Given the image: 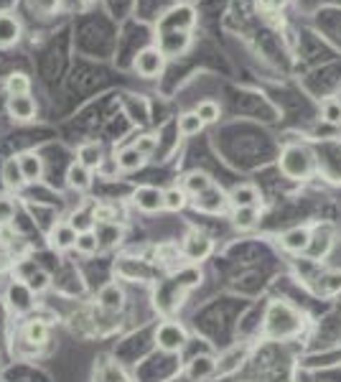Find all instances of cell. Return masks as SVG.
I'll use <instances>...</instances> for the list:
<instances>
[{
    "mask_svg": "<svg viewBox=\"0 0 341 382\" xmlns=\"http://www.w3.org/2000/svg\"><path fill=\"white\" fill-rule=\"evenodd\" d=\"M281 171L288 179H306L314 171V153L303 146H285L281 153Z\"/></svg>",
    "mask_w": 341,
    "mask_h": 382,
    "instance_id": "1",
    "label": "cell"
},
{
    "mask_svg": "<svg viewBox=\"0 0 341 382\" xmlns=\"http://www.w3.org/2000/svg\"><path fill=\"white\" fill-rule=\"evenodd\" d=\"M188 334L186 329L181 326L179 321H163L161 326L155 329V347L166 352V355H176L181 349L186 347Z\"/></svg>",
    "mask_w": 341,
    "mask_h": 382,
    "instance_id": "2",
    "label": "cell"
},
{
    "mask_svg": "<svg viewBox=\"0 0 341 382\" xmlns=\"http://www.w3.org/2000/svg\"><path fill=\"white\" fill-rule=\"evenodd\" d=\"M133 69L141 74L143 79H155L166 69V54L158 46H146L138 51L133 61Z\"/></svg>",
    "mask_w": 341,
    "mask_h": 382,
    "instance_id": "3",
    "label": "cell"
},
{
    "mask_svg": "<svg viewBox=\"0 0 341 382\" xmlns=\"http://www.w3.org/2000/svg\"><path fill=\"white\" fill-rule=\"evenodd\" d=\"M214 250V242L209 240L207 235H201V232H191V235L184 240V248H181V255L191 262H201L207 260L209 255Z\"/></svg>",
    "mask_w": 341,
    "mask_h": 382,
    "instance_id": "4",
    "label": "cell"
},
{
    "mask_svg": "<svg viewBox=\"0 0 341 382\" xmlns=\"http://www.w3.org/2000/svg\"><path fill=\"white\" fill-rule=\"evenodd\" d=\"M133 204L146 215H155L163 209V189L158 186H138L133 191Z\"/></svg>",
    "mask_w": 341,
    "mask_h": 382,
    "instance_id": "5",
    "label": "cell"
},
{
    "mask_svg": "<svg viewBox=\"0 0 341 382\" xmlns=\"http://www.w3.org/2000/svg\"><path fill=\"white\" fill-rule=\"evenodd\" d=\"M311 242H314V237H311V229L308 227H293V229H288V232H283L281 237L283 250L290 255L306 253V250L311 248Z\"/></svg>",
    "mask_w": 341,
    "mask_h": 382,
    "instance_id": "6",
    "label": "cell"
},
{
    "mask_svg": "<svg viewBox=\"0 0 341 382\" xmlns=\"http://www.w3.org/2000/svg\"><path fill=\"white\" fill-rule=\"evenodd\" d=\"M8 117H13L15 122H28L36 117V102L31 94H20V97H8L6 102Z\"/></svg>",
    "mask_w": 341,
    "mask_h": 382,
    "instance_id": "7",
    "label": "cell"
},
{
    "mask_svg": "<svg viewBox=\"0 0 341 382\" xmlns=\"http://www.w3.org/2000/svg\"><path fill=\"white\" fill-rule=\"evenodd\" d=\"M15 161L20 166V174L26 179V184H36L44 179V158L34 151H23V153L15 155Z\"/></svg>",
    "mask_w": 341,
    "mask_h": 382,
    "instance_id": "8",
    "label": "cell"
},
{
    "mask_svg": "<svg viewBox=\"0 0 341 382\" xmlns=\"http://www.w3.org/2000/svg\"><path fill=\"white\" fill-rule=\"evenodd\" d=\"M77 237H79V232H77L69 222H59V224H54L51 232H49V245H51L56 253H64V250L77 245Z\"/></svg>",
    "mask_w": 341,
    "mask_h": 382,
    "instance_id": "9",
    "label": "cell"
},
{
    "mask_svg": "<svg viewBox=\"0 0 341 382\" xmlns=\"http://www.w3.org/2000/svg\"><path fill=\"white\" fill-rule=\"evenodd\" d=\"M227 196L221 194V189L212 186L207 189L204 194L194 196V209H199V212H209V215H219V212H224V207H227Z\"/></svg>",
    "mask_w": 341,
    "mask_h": 382,
    "instance_id": "10",
    "label": "cell"
},
{
    "mask_svg": "<svg viewBox=\"0 0 341 382\" xmlns=\"http://www.w3.org/2000/svg\"><path fill=\"white\" fill-rule=\"evenodd\" d=\"M105 161V148L100 146L97 141H89V143H82L79 151H77V163H82L84 168L89 171H97Z\"/></svg>",
    "mask_w": 341,
    "mask_h": 382,
    "instance_id": "11",
    "label": "cell"
},
{
    "mask_svg": "<svg viewBox=\"0 0 341 382\" xmlns=\"http://www.w3.org/2000/svg\"><path fill=\"white\" fill-rule=\"evenodd\" d=\"M227 199L234 204V209L257 207V204H260V191H257V186H252V184H237V186H232Z\"/></svg>",
    "mask_w": 341,
    "mask_h": 382,
    "instance_id": "12",
    "label": "cell"
},
{
    "mask_svg": "<svg viewBox=\"0 0 341 382\" xmlns=\"http://www.w3.org/2000/svg\"><path fill=\"white\" fill-rule=\"evenodd\" d=\"M20 41V23L15 15L0 13V49H11Z\"/></svg>",
    "mask_w": 341,
    "mask_h": 382,
    "instance_id": "13",
    "label": "cell"
},
{
    "mask_svg": "<svg viewBox=\"0 0 341 382\" xmlns=\"http://www.w3.org/2000/svg\"><path fill=\"white\" fill-rule=\"evenodd\" d=\"M97 301H100V306L105 311H120L122 306H125V291L117 286V283H108L105 288L100 291V295H97Z\"/></svg>",
    "mask_w": 341,
    "mask_h": 382,
    "instance_id": "14",
    "label": "cell"
},
{
    "mask_svg": "<svg viewBox=\"0 0 341 382\" xmlns=\"http://www.w3.org/2000/svg\"><path fill=\"white\" fill-rule=\"evenodd\" d=\"M115 161H117V168H120V171H125V174H135V171H141V168L146 166V155L130 146V148H122Z\"/></svg>",
    "mask_w": 341,
    "mask_h": 382,
    "instance_id": "15",
    "label": "cell"
},
{
    "mask_svg": "<svg viewBox=\"0 0 341 382\" xmlns=\"http://www.w3.org/2000/svg\"><path fill=\"white\" fill-rule=\"evenodd\" d=\"M67 184H69V189H74V191H87V189L92 186V171L74 161L67 171Z\"/></svg>",
    "mask_w": 341,
    "mask_h": 382,
    "instance_id": "16",
    "label": "cell"
},
{
    "mask_svg": "<svg viewBox=\"0 0 341 382\" xmlns=\"http://www.w3.org/2000/svg\"><path fill=\"white\" fill-rule=\"evenodd\" d=\"M212 186H214V184H212V176H209L207 171H191V174L184 176V191L191 196L204 194V191Z\"/></svg>",
    "mask_w": 341,
    "mask_h": 382,
    "instance_id": "17",
    "label": "cell"
},
{
    "mask_svg": "<svg viewBox=\"0 0 341 382\" xmlns=\"http://www.w3.org/2000/svg\"><path fill=\"white\" fill-rule=\"evenodd\" d=\"M0 176H3V184H6L11 191H18V189L26 186V179L20 174V166H18V161H15V155L3 163V174Z\"/></svg>",
    "mask_w": 341,
    "mask_h": 382,
    "instance_id": "18",
    "label": "cell"
},
{
    "mask_svg": "<svg viewBox=\"0 0 341 382\" xmlns=\"http://www.w3.org/2000/svg\"><path fill=\"white\" fill-rule=\"evenodd\" d=\"M188 207V194L184 191V186H168L163 189V209L168 212H181Z\"/></svg>",
    "mask_w": 341,
    "mask_h": 382,
    "instance_id": "19",
    "label": "cell"
},
{
    "mask_svg": "<svg viewBox=\"0 0 341 382\" xmlns=\"http://www.w3.org/2000/svg\"><path fill=\"white\" fill-rule=\"evenodd\" d=\"M260 222V207H242V209H234L232 215V224L240 232H245V229H252L255 224Z\"/></svg>",
    "mask_w": 341,
    "mask_h": 382,
    "instance_id": "20",
    "label": "cell"
},
{
    "mask_svg": "<svg viewBox=\"0 0 341 382\" xmlns=\"http://www.w3.org/2000/svg\"><path fill=\"white\" fill-rule=\"evenodd\" d=\"M94 235L100 240L102 248H112L122 240V227H117V222H108V224H97Z\"/></svg>",
    "mask_w": 341,
    "mask_h": 382,
    "instance_id": "21",
    "label": "cell"
},
{
    "mask_svg": "<svg viewBox=\"0 0 341 382\" xmlns=\"http://www.w3.org/2000/svg\"><path fill=\"white\" fill-rule=\"evenodd\" d=\"M6 92H8V97H20V94L31 92V79H28V74H23V72L8 74L6 77Z\"/></svg>",
    "mask_w": 341,
    "mask_h": 382,
    "instance_id": "22",
    "label": "cell"
},
{
    "mask_svg": "<svg viewBox=\"0 0 341 382\" xmlns=\"http://www.w3.org/2000/svg\"><path fill=\"white\" fill-rule=\"evenodd\" d=\"M23 339H26L28 344H46L49 342V324L46 321H26V326H23Z\"/></svg>",
    "mask_w": 341,
    "mask_h": 382,
    "instance_id": "23",
    "label": "cell"
},
{
    "mask_svg": "<svg viewBox=\"0 0 341 382\" xmlns=\"http://www.w3.org/2000/svg\"><path fill=\"white\" fill-rule=\"evenodd\" d=\"M214 372H217V362L212 357H196L194 362H191V367H188V377L194 382L207 380V377L214 375Z\"/></svg>",
    "mask_w": 341,
    "mask_h": 382,
    "instance_id": "24",
    "label": "cell"
},
{
    "mask_svg": "<svg viewBox=\"0 0 341 382\" xmlns=\"http://www.w3.org/2000/svg\"><path fill=\"white\" fill-rule=\"evenodd\" d=\"M201 130H204V122H201V117L194 113V110L179 115V133L184 135V138H194V135H199Z\"/></svg>",
    "mask_w": 341,
    "mask_h": 382,
    "instance_id": "25",
    "label": "cell"
},
{
    "mask_svg": "<svg viewBox=\"0 0 341 382\" xmlns=\"http://www.w3.org/2000/svg\"><path fill=\"white\" fill-rule=\"evenodd\" d=\"M194 113L199 115L204 125H209V122H217V120H219L221 108H219V102H214V100H201L199 105L194 108Z\"/></svg>",
    "mask_w": 341,
    "mask_h": 382,
    "instance_id": "26",
    "label": "cell"
},
{
    "mask_svg": "<svg viewBox=\"0 0 341 382\" xmlns=\"http://www.w3.org/2000/svg\"><path fill=\"white\" fill-rule=\"evenodd\" d=\"M74 248H77V253H82V255H94L102 245H100V240H97V235H94V229H89V232H79Z\"/></svg>",
    "mask_w": 341,
    "mask_h": 382,
    "instance_id": "27",
    "label": "cell"
},
{
    "mask_svg": "<svg viewBox=\"0 0 341 382\" xmlns=\"http://www.w3.org/2000/svg\"><path fill=\"white\" fill-rule=\"evenodd\" d=\"M321 117L328 125H341V100L336 97H328L321 105Z\"/></svg>",
    "mask_w": 341,
    "mask_h": 382,
    "instance_id": "28",
    "label": "cell"
},
{
    "mask_svg": "<svg viewBox=\"0 0 341 382\" xmlns=\"http://www.w3.org/2000/svg\"><path fill=\"white\" fill-rule=\"evenodd\" d=\"M94 224H108V222H117V209L112 204H97L92 209Z\"/></svg>",
    "mask_w": 341,
    "mask_h": 382,
    "instance_id": "29",
    "label": "cell"
},
{
    "mask_svg": "<svg viewBox=\"0 0 341 382\" xmlns=\"http://www.w3.org/2000/svg\"><path fill=\"white\" fill-rule=\"evenodd\" d=\"M69 224H72L77 232H89V229H94V217L92 212H77Z\"/></svg>",
    "mask_w": 341,
    "mask_h": 382,
    "instance_id": "30",
    "label": "cell"
},
{
    "mask_svg": "<svg viewBox=\"0 0 341 382\" xmlns=\"http://www.w3.org/2000/svg\"><path fill=\"white\" fill-rule=\"evenodd\" d=\"M26 286H28V291H31V293H41V291H46L49 288V273H46V270H36V273L26 281Z\"/></svg>",
    "mask_w": 341,
    "mask_h": 382,
    "instance_id": "31",
    "label": "cell"
},
{
    "mask_svg": "<svg viewBox=\"0 0 341 382\" xmlns=\"http://www.w3.org/2000/svg\"><path fill=\"white\" fill-rule=\"evenodd\" d=\"M13 217H15V201L11 196H0V224H8Z\"/></svg>",
    "mask_w": 341,
    "mask_h": 382,
    "instance_id": "32",
    "label": "cell"
},
{
    "mask_svg": "<svg viewBox=\"0 0 341 382\" xmlns=\"http://www.w3.org/2000/svg\"><path fill=\"white\" fill-rule=\"evenodd\" d=\"M155 146H158V138H155V135H143V138H138V141H135V151H141L143 155H150L155 151Z\"/></svg>",
    "mask_w": 341,
    "mask_h": 382,
    "instance_id": "33",
    "label": "cell"
},
{
    "mask_svg": "<svg viewBox=\"0 0 341 382\" xmlns=\"http://www.w3.org/2000/svg\"><path fill=\"white\" fill-rule=\"evenodd\" d=\"M82 3H87V6H89V3H94V0H82Z\"/></svg>",
    "mask_w": 341,
    "mask_h": 382,
    "instance_id": "34",
    "label": "cell"
}]
</instances>
